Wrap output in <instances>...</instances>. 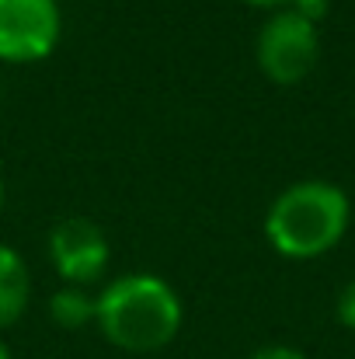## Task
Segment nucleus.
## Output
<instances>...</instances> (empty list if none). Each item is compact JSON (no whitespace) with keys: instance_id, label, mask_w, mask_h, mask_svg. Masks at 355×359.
<instances>
[{"instance_id":"nucleus-1","label":"nucleus","mask_w":355,"mask_h":359,"mask_svg":"<svg viewBox=\"0 0 355 359\" xmlns=\"http://www.w3.org/2000/svg\"><path fill=\"white\" fill-rule=\"evenodd\" d=\"M102 335L125 353H157L181 328V300L160 276H122L98 293Z\"/></svg>"},{"instance_id":"nucleus-2","label":"nucleus","mask_w":355,"mask_h":359,"mask_svg":"<svg viewBox=\"0 0 355 359\" xmlns=\"http://www.w3.org/2000/svg\"><path fill=\"white\" fill-rule=\"evenodd\" d=\"M349 227V196L331 182L289 185L265 217V238L286 258H317Z\"/></svg>"},{"instance_id":"nucleus-3","label":"nucleus","mask_w":355,"mask_h":359,"mask_svg":"<svg viewBox=\"0 0 355 359\" xmlns=\"http://www.w3.org/2000/svg\"><path fill=\"white\" fill-rule=\"evenodd\" d=\"M321 56L317 25L296 11H279L258 32V67L275 84H300Z\"/></svg>"},{"instance_id":"nucleus-4","label":"nucleus","mask_w":355,"mask_h":359,"mask_svg":"<svg viewBox=\"0 0 355 359\" xmlns=\"http://www.w3.org/2000/svg\"><path fill=\"white\" fill-rule=\"evenodd\" d=\"M60 42L56 0H0V60L32 63Z\"/></svg>"},{"instance_id":"nucleus-5","label":"nucleus","mask_w":355,"mask_h":359,"mask_svg":"<svg viewBox=\"0 0 355 359\" xmlns=\"http://www.w3.org/2000/svg\"><path fill=\"white\" fill-rule=\"evenodd\" d=\"M49 258L70 286H88L102 279L109 265V238L95 220L84 217L60 220L49 231Z\"/></svg>"},{"instance_id":"nucleus-6","label":"nucleus","mask_w":355,"mask_h":359,"mask_svg":"<svg viewBox=\"0 0 355 359\" xmlns=\"http://www.w3.org/2000/svg\"><path fill=\"white\" fill-rule=\"evenodd\" d=\"M28 293H32L28 265L21 262V255L14 248L0 244V328L14 325L25 314Z\"/></svg>"},{"instance_id":"nucleus-7","label":"nucleus","mask_w":355,"mask_h":359,"mask_svg":"<svg viewBox=\"0 0 355 359\" xmlns=\"http://www.w3.org/2000/svg\"><path fill=\"white\" fill-rule=\"evenodd\" d=\"M49 314H53V321L63 325V328H84V325H91L95 314H98V297L84 293L81 286H63V290L53 293Z\"/></svg>"},{"instance_id":"nucleus-8","label":"nucleus","mask_w":355,"mask_h":359,"mask_svg":"<svg viewBox=\"0 0 355 359\" xmlns=\"http://www.w3.org/2000/svg\"><path fill=\"white\" fill-rule=\"evenodd\" d=\"M338 321L355 332V279L342 290V297H338Z\"/></svg>"},{"instance_id":"nucleus-9","label":"nucleus","mask_w":355,"mask_h":359,"mask_svg":"<svg viewBox=\"0 0 355 359\" xmlns=\"http://www.w3.org/2000/svg\"><path fill=\"white\" fill-rule=\"evenodd\" d=\"M293 11L300 18H307L310 25H317L324 14H328V0H293Z\"/></svg>"},{"instance_id":"nucleus-10","label":"nucleus","mask_w":355,"mask_h":359,"mask_svg":"<svg viewBox=\"0 0 355 359\" xmlns=\"http://www.w3.org/2000/svg\"><path fill=\"white\" fill-rule=\"evenodd\" d=\"M251 359H307L300 349H289V346H268V349H258Z\"/></svg>"},{"instance_id":"nucleus-11","label":"nucleus","mask_w":355,"mask_h":359,"mask_svg":"<svg viewBox=\"0 0 355 359\" xmlns=\"http://www.w3.org/2000/svg\"><path fill=\"white\" fill-rule=\"evenodd\" d=\"M254 7H279V4H293V0H247Z\"/></svg>"},{"instance_id":"nucleus-12","label":"nucleus","mask_w":355,"mask_h":359,"mask_svg":"<svg viewBox=\"0 0 355 359\" xmlns=\"http://www.w3.org/2000/svg\"><path fill=\"white\" fill-rule=\"evenodd\" d=\"M0 359H11V353H7V346L0 342Z\"/></svg>"},{"instance_id":"nucleus-13","label":"nucleus","mask_w":355,"mask_h":359,"mask_svg":"<svg viewBox=\"0 0 355 359\" xmlns=\"http://www.w3.org/2000/svg\"><path fill=\"white\" fill-rule=\"evenodd\" d=\"M0 206H4V185H0Z\"/></svg>"}]
</instances>
